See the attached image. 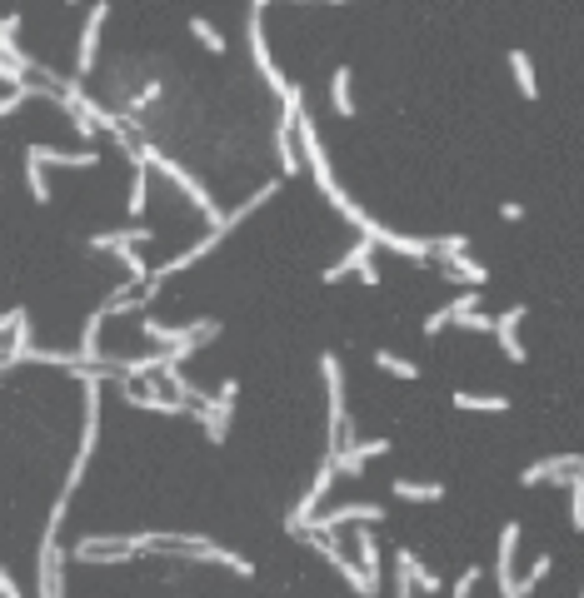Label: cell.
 <instances>
[{"label": "cell", "mask_w": 584, "mask_h": 598, "mask_svg": "<svg viewBox=\"0 0 584 598\" xmlns=\"http://www.w3.org/2000/svg\"><path fill=\"white\" fill-rule=\"evenodd\" d=\"M515 549H519V523H505L500 529V553H495V583H500V598L515 593Z\"/></svg>", "instance_id": "cell-12"}, {"label": "cell", "mask_w": 584, "mask_h": 598, "mask_svg": "<svg viewBox=\"0 0 584 598\" xmlns=\"http://www.w3.org/2000/svg\"><path fill=\"white\" fill-rule=\"evenodd\" d=\"M525 314H529V309L515 304V309H505V314L495 319V339H500V349H505L509 365H525V345H519V319H525Z\"/></svg>", "instance_id": "cell-15"}, {"label": "cell", "mask_w": 584, "mask_h": 598, "mask_svg": "<svg viewBox=\"0 0 584 598\" xmlns=\"http://www.w3.org/2000/svg\"><path fill=\"white\" fill-rule=\"evenodd\" d=\"M500 215H505V220H525V205H515V200H509V205H500Z\"/></svg>", "instance_id": "cell-39"}, {"label": "cell", "mask_w": 584, "mask_h": 598, "mask_svg": "<svg viewBox=\"0 0 584 598\" xmlns=\"http://www.w3.org/2000/svg\"><path fill=\"white\" fill-rule=\"evenodd\" d=\"M380 454H390V439H349L335 454V464H339V474H365V464Z\"/></svg>", "instance_id": "cell-14"}, {"label": "cell", "mask_w": 584, "mask_h": 598, "mask_svg": "<svg viewBox=\"0 0 584 598\" xmlns=\"http://www.w3.org/2000/svg\"><path fill=\"white\" fill-rule=\"evenodd\" d=\"M190 419L205 429V439L210 444H225V429H230V419L225 414H215V409H205V404H190Z\"/></svg>", "instance_id": "cell-24"}, {"label": "cell", "mask_w": 584, "mask_h": 598, "mask_svg": "<svg viewBox=\"0 0 584 598\" xmlns=\"http://www.w3.org/2000/svg\"><path fill=\"white\" fill-rule=\"evenodd\" d=\"M130 215H145V205H151V165H145V160H130Z\"/></svg>", "instance_id": "cell-21"}, {"label": "cell", "mask_w": 584, "mask_h": 598, "mask_svg": "<svg viewBox=\"0 0 584 598\" xmlns=\"http://www.w3.org/2000/svg\"><path fill=\"white\" fill-rule=\"evenodd\" d=\"M105 254H120L125 274H130L135 284H145V280H151V264L141 260V250H135V244H110V250H105Z\"/></svg>", "instance_id": "cell-26"}, {"label": "cell", "mask_w": 584, "mask_h": 598, "mask_svg": "<svg viewBox=\"0 0 584 598\" xmlns=\"http://www.w3.org/2000/svg\"><path fill=\"white\" fill-rule=\"evenodd\" d=\"M141 160H145V165H155V170H161V175H170V180H175L180 190H185V195H190V205H195L200 215L210 220V230H230V215H220L215 195H210V190L200 185V180L190 175L185 165H175V160H170V155H161V150H155V145H141Z\"/></svg>", "instance_id": "cell-1"}, {"label": "cell", "mask_w": 584, "mask_h": 598, "mask_svg": "<svg viewBox=\"0 0 584 598\" xmlns=\"http://www.w3.org/2000/svg\"><path fill=\"white\" fill-rule=\"evenodd\" d=\"M509 70H515L519 95H525V100H535V95H539V85H535V66H529V56H525V50H509Z\"/></svg>", "instance_id": "cell-25"}, {"label": "cell", "mask_w": 584, "mask_h": 598, "mask_svg": "<svg viewBox=\"0 0 584 598\" xmlns=\"http://www.w3.org/2000/svg\"><path fill=\"white\" fill-rule=\"evenodd\" d=\"M454 325H460L464 335H495V319L485 314V309H470V314H460Z\"/></svg>", "instance_id": "cell-33"}, {"label": "cell", "mask_w": 584, "mask_h": 598, "mask_svg": "<svg viewBox=\"0 0 584 598\" xmlns=\"http://www.w3.org/2000/svg\"><path fill=\"white\" fill-rule=\"evenodd\" d=\"M26 160H36V165H66V170H95L100 165V155H95L90 145L85 150H50V145H26Z\"/></svg>", "instance_id": "cell-13"}, {"label": "cell", "mask_w": 584, "mask_h": 598, "mask_svg": "<svg viewBox=\"0 0 584 598\" xmlns=\"http://www.w3.org/2000/svg\"><path fill=\"white\" fill-rule=\"evenodd\" d=\"M141 549H135V533L130 539H115V533H90V539H76L70 549V563H135Z\"/></svg>", "instance_id": "cell-3"}, {"label": "cell", "mask_w": 584, "mask_h": 598, "mask_svg": "<svg viewBox=\"0 0 584 598\" xmlns=\"http://www.w3.org/2000/svg\"><path fill=\"white\" fill-rule=\"evenodd\" d=\"M66 563H70V553L60 549V533H40V563H36L40 598H60L66 593Z\"/></svg>", "instance_id": "cell-6"}, {"label": "cell", "mask_w": 584, "mask_h": 598, "mask_svg": "<svg viewBox=\"0 0 584 598\" xmlns=\"http://www.w3.org/2000/svg\"><path fill=\"white\" fill-rule=\"evenodd\" d=\"M454 409H464V414H505L509 409V399L505 394H470V389H454Z\"/></svg>", "instance_id": "cell-20"}, {"label": "cell", "mask_w": 584, "mask_h": 598, "mask_svg": "<svg viewBox=\"0 0 584 598\" xmlns=\"http://www.w3.org/2000/svg\"><path fill=\"white\" fill-rule=\"evenodd\" d=\"M265 5H270V0H250V15H265Z\"/></svg>", "instance_id": "cell-40"}, {"label": "cell", "mask_w": 584, "mask_h": 598, "mask_svg": "<svg viewBox=\"0 0 584 598\" xmlns=\"http://www.w3.org/2000/svg\"><path fill=\"white\" fill-rule=\"evenodd\" d=\"M390 494L405 499V504H440L444 484H420V479H390Z\"/></svg>", "instance_id": "cell-19"}, {"label": "cell", "mask_w": 584, "mask_h": 598, "mask_svg": "<svg viewBox=\"0 0 584 598\" xmlns=\"http://www.w3.org/2000/svg\"><path fill=\"white\" fill-rule=\"evenodd\" d=\"M125 389V404H135V409H145V414H190V404H180V399H170V394H141L135 384H120Z\"/></svg>", "instance_id": "cell-17"}, {"label": "cell", "mask_w": 584, "mask_h": 598, "mask_svg": "<svg viewBox=\"0 0 584 598\" xmlns=\"http://www.w3.org/2000/svg\"><path fill=\"white\" fill-rule=\"evenodd\" d=\"M575 474H584V454H555V459H539V464H529L525 474H519V484L535 489V484H555V489H569L575 484Z\"/></svg>", "instance_id": "cell-9"}, {"label": "cell", "mask_w": 584, "mask_h": 598, "mask_svg": "<svg viewBox=\"0 0 584 598\" xmlns=\"http://www.w3.org/2000/svg\"><path fill=\"white\" fill-rule=\"evenodd\" d=\"M70 120H76V125H70V130H76L80 140H95V130H100V125H95L90 115H70Z\"/></svg>", "instance_id": "cell-35"}, {"label": "cell", "mask_w": 584, "mask_h": 598, "mask_svg": "<svg viewBox=\"0 0 584 598\" xmlns=\"http://www.w3.org/2000/svg\"><path fill=\"white\" fill-rule=\"evenodd\" d=\"M0 36H20V15H5V20H0Z\"/></svg>", "instance_id": "cell-38"}, {"label": "cell", "mask_w": 584, "mask_h": 598, "mask_svg": "<svg viewBox=\"0 0 584 598\" xmlns=\"http://www.w3.org/2000/svg\"><path fill=\"white\" fill-rule=\"evenodd\" d=\"M440 270H444V274H450V280H460V284H470V290H480V284H485V280H490V270H485V264H480V260H464V254H460V260H450V264H440Z\"/></svg>", "instance_id": "cell-23"}, {"label": "cell", "mask_w": 584, "mask_h": 598, "mask_svg": "<svg viewBox=\"0 0 584 598\" xmlns=\"http://www.w3.org/2000/svg\"><path fill=\"white\" fill-rule=\"evenodd\" d=\"M330 5H339V0H330Z\"/></svg>", "instance_id": "cell-41"}, {"label": "cell", "mask_w": 584, "mask_h": 598, "mask_svg": "<svg viewBox=\"0 0 584 598\" xmlns=\"http://www.w3.org/2000/svg\"><path fill=\"white\" fill-rule=\"evenodd\" d=\"M395 573H405V579L415 583L420 593H440V573H430V569H424V563H420L410 549H395Z\"/></svg>", "instance_id": "cell-18"}, {"label": "cell", "mask_w": 584, "mask_h": 598, "mask_svg": "<svg viewBox=\"0 0 584 598\" xmlns=\"http://www.w3.org/2000/svg\"><path fill=\"white\" fill-rule=\"evenodd\" d=\"M26 185H30V195H36V205H50V185H46V165H36V160H26Z\"/></svg>", "instance_id": "cell-31"}, {"label": "cell", "mask_w": 584, "mask_h": 598, "mask_svg": "<svg viewBox=\"0 0 584 598\" xmlns=\"http://www.w3.org/2000/svg\"><path fill=\"white\" fill-rule=\"evenodd\" d=\"M190 36H195V40H200V46H205V50H210V56H225V36H220V30H215V26H210V20H205V15H195V20H190Z\"/></svg>", "instance_id": "cell-28"}, {"label": "cell", "mask_w": 584, "mask_h": 598, "mask_svg": "<svg viewBox=\"0 0 584 598\" xmlns=\"http://www.w3.org/2000/svg\"><path fill=\"white\" fill-rule=\"evenodd\" d=\"M105 15H110V5H90V15H85V30H80V46H76V75H90L95 70V56H100V26Z\"/></svg>", "instance_id": "cell-10"}, {"label": "cell", "mask_w": 584, "mask_h": 598, "mask_svg": "<svg viewBox=\"0 0 584 598\" xmlns=\"http://www.w3.org/2000/svg\"><path fill=\"white\" fill-rule=\"evenodd\" d=\"M345 523H385V504H370V499H360V504H339L330 514H315V523H305L300 533H325V539H335ZM295 533V539H300Z\"/></svg>", "instance_id": "cell-4"}, {"label": "cell", "mask_w": 584, "mask_h": 598, "mask_svg": "<svg viewBox=\"0 0 584 598\" xmlns=\"http://www.w3.org/2000/svg\"><path fill=\"white\" fill-rule=\"evenodd\" d=\"M245 46H250V60H255V70L265 75V85H270V90L285 100V95H290L295 85L285 80V70H280V66H275V56H270V40H265V26H260V15H250V26H245Z\"/></svg>", "instance_id": "cell-8"}, {"label": "cell", "mask_w": 584, "mask_h": 598, "mask_svg": "<svg viewBox=\"0 0 584 598\" xmlns=\"http://www.w3.org/2000/svg\"><path fill=\"white\" fill-rule=\"evenodd\" d=\"M474 583H480V569H464L460 579H454V589H450V598H470L474 593Z\"/></svg>", "instance_id": "cell-34"}, {"label": "cell", "mask_w": 584, "mask_h": 598, "mask_svg": "<svg viewBox=\"0 0 584 598\" xmlns=\"http://www.w3.org/2000/svg\"><path fill=\"white\" fill-rule=\"evenodd\" d=\"M0 593H5V598H20V583H16V573H10V569H0Z\"/></svg>", "instance_id": "cell-36"}, {"label": "cell", "mask_w": 584, "mask_h": 598, "mask_svg": "<svg viewBox=\"0 0 584 598\" xmlns=\"http://www.w3.org/2000/svg\"><path fill=\"white\" fill-rule=\"evenodd\" d=\"M375 250H380V240H370V234H360V240L349 244L345 254H339V260H335L330 270L320 274V280H325V284H335V280H345V274H360L370 260H375Z\"/></svg>", "instance_id": "cell-11"}, {"label": "cell", "mask_w": 584, "mask_h": 598, "mask_svg": "<svg viewBox=\"0 0 584 598\" xmlns=\"http://www.w3.org/2000/svg\"><path fill=\"white\" fill-rule=\"evenodd\" d=\"M395 598H415V583H410L405 573H395Z\"/></svg>", "instance_id": "cell-37"}, {"label": "cell", "mask_w": 584, "mask_h": 598, "mask_svg": "<svg viewBox=\"0 0 584 598\" xmlns=\"http://www.w3.org/2000/svg\"><path fill=\"white\" fill-rule=\"evenodd\" d=\"M579 598H584V593H579Z\"/></svg>", "instance_id": "cell-42"}, {"label": "cell", "mask_w": 584, "mask_h": 598, "mask_svg": "<svg viewBox=\"0 0 584 598\" xmlns=\"http://www.w3.org/2000/svg\"><path fill=\"white\" fill-rule=\"evenodd\" d=\"M569 529L584 533V474H575V484H569Z\"/></svg>", "instance_id": "cell-32"}, {"label": "cell", "mask_w": 584, "mask_h": 598, "mask_svg": "<svg viewBox=\"0 0 584 598\" xmlns=\"http://www.w3.org/2000/svg\"><path fill=\"white\" fill-rule=\"evenodd\" d=\"M0 335H5V349H0V374H10L16 365H26L30 349H36V339H30V314H26V309H5Z\"/></svg>", "instance_id": "cell-5"}, {"label": "cell", "mask_w": 584, "mask_h": 598, "mask_svg": "<svg viewBox=\"0 0 584 598\" xmlns=\"http://www.w3.org/2000/svg\"><path fill=\"white\" fill-rule=\"evenodd\" d=\"M330 105H335V115H345V120L355 115V100H349V70L345 66L330 75Z\"/></svg>", "instance_id": "cell-27"}, {"label": "cell", "mask_w": 584, "mask_h": 598, "mask_svg": "<svg viewBox=\"0 0 584 598\" xmlns=\"http://www.w3.org/2000/svg\"><path fill=\"white\" fill-rule=\"evenodd\" d=\"M145 339L161 349H200L220 335V319H195V325H161V319H145Z\"/></svg>", "instance_id": "cell-2"}, {"label": "cell", "mask_w": 584, "mask_h": 598, "mask_svg": "<svg viewBox=\"0 0 584 598\" xmlns=\"http://www.w3.org/2000/svg\"><path fill=\"white\" fill-rule=\"evenodd\" d=\"M335 474H339L335 454H325V464H320V474H315V484L305 489V494H300V504L290 509V519H285V529H290V533H300L305 523L315 519V509H320V504H325V494L335 489Z\"/></svg>", "instance_id": "cell-7"}, {"label": "cell", "mask_w": 584, "mask_h": 598, "mask_svg": "<svg viewBox=\"0 0 584 598\" xmlns=\"http://www.w3.org/2000/svg\"><path fill=\"white\" fill-rule=\"evenodd\" d=\"M355 553H360V569L370 573V583L380 589V579H385V563H380V543H375V529H370V523H360V529H355Z\"/></svg>", "instance_id": "cell-16"}, {"label": "cell", "mask_w": 584, "mask_h": 598, "mask_svg": "<svg viewBox=\"0 0 584 598\" xmlns=\"http://www.w3.org/2000/svg\"><path fill=\"white\" fill-rule=\"evenodd\" d=\"M464 250H470V234H444V240H434V264L460 260Z\"/></svg>", "instance_id": "cell-30"}, {"label": "cell", "mask_w": 584, "mask_h": 598, "mask_svg": "<svg viewBox=\"0 0 584 598\" xmlns=\"http://www.w3.org/2000/svg\"><path fill=\"white\" fill-rule=\"evenodd\" d=\"M375 369L395 374V379H420V365H410V359L390 355V349H375Z\"/></svg>", "instance_id": "cell-29"}, {"label": "cell", "mask_w": 584, "mask_h": 598, "mask_svg": "<svg viewBox=\"0 0 584 598\" xmlns=\"http://www.w3.org/2000/svg\"><path fill=\"white\" fill-rule=\"evenodd\" d=\"M145 240H151V230H145V224H135V230H100V234H90V250L105 254L110 244H145Z\"/></svg>", "instance_id": "cell-22"}]
</instances>
